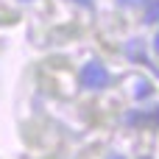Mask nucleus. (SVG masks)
<instances>
[{
	"instance_id": "1",
	"label": "nucleus",
	"mask_w": 159,
	"mask_h": 159,
	"mask_svg": "<svg viewBox=\"0 0 159 159\" xmlns=\"http://www.w3.org/2000/svg\"><path fill=\"white\" fill-rule=\"evenodd\" d=\"M78 81H81L84 89H103V87H109V70H106L103 61L92 59L78 70Z\"/></svg>"
},
{
	"instance_id": "2",
	"label": "nucleus",
	"mask_w": 159,
	"mask_h": 159,
	"mask_svg": "<svg viewBox=\"0 0 159 159\" xmlns=\"http://www.w3.org/2000/svg\"><path fill=\"white\" fill-rule=\"evenodd\" d=\"M126 53H129L134 61H143V64H148V59H145V50H143V42H140V39H131V42L126 45Z\"/></svg>"
},
{
	"instance_id": "3",
	"label": "nucleus",
	"mask_w": 159,
	"mask_h": 159,
	"mask_svg": "<svg viewBox=\"0 0 159 159\" xmlns=\"http://www.w3.org/2000/svg\"><path fill=\"white\" fill-rule=\"evenodd\" d=\"M126 120H129V123H143V126H145V123H159V109L154 112V115H145V112H134V115H129Z\"/></svg>"
},
{
	"instance_id": "4",
	"label": "nucleus",
	"mask_w": 159,
	"mask_h": 159,
	"mask_svg": "<svg viewBox=\"0 0 159 159\" xmlns=\"http://www.w3.org/2000/svg\"><path fill=\"white\" fill-rule=\"evenodd\" d=\"M159 20V0H151L145 8V22H157Z\"/></svg>"
},
{
	"instance_id": "5",
	"label": "nucleus",
	"mask_w": 159,
	"mask_h": 159,
	"mask_svg": "<svg viewBox=\"0 0 159 159\" xmlns=\"http://www.w3.org/2000/svg\"><path fill=\"white\" fill-rule=\"evenodd\" d=\"M137 87H140V89H137V98H148V95H151V84H148V81H140Z\"/></svg>"
},
{
	"instance_id": "6",
	"label": "nucleus",
	"mask_w": 159,
	"mask_h": 159,
	"mask_svg": "<svg viewBox=\"0 0 159 159\" xmlns=\"http://www.w3.org/2000/svg\"><path fill=\"white\" fill-rule=\"evenodd\" d=\"M154 50L159 53V34H157V39H154Z\"/></svg>"
},
{
	"instance_id": "7",
	"label": "nucleus",
	"mask_w": 159,
	"mask_h": 159,
	"mask_svg": "<svg viewBox=\"0 0 159 159\" xmlns=\"http://www.w3.org/2000/svg\"><path fill=\"white\" fill-rule=\"evenodd\" d=\"M120 3H137V0H120Z\"/></svg>"
},
{
	"instance_id": "8",
	"label": "nucleus",
	"mask_w": 159,
	"mask_h": 159,
	"mask_svg": "<svg viewBox=\"0 0 159 159\" xmlns=\"http://www.w3.org/2000/svg\"><path fill=\"white\" fill-rule=\"evenodd\" d=\"M109 159H123V157H109Z\"/></svg>"
}]
</instances>
